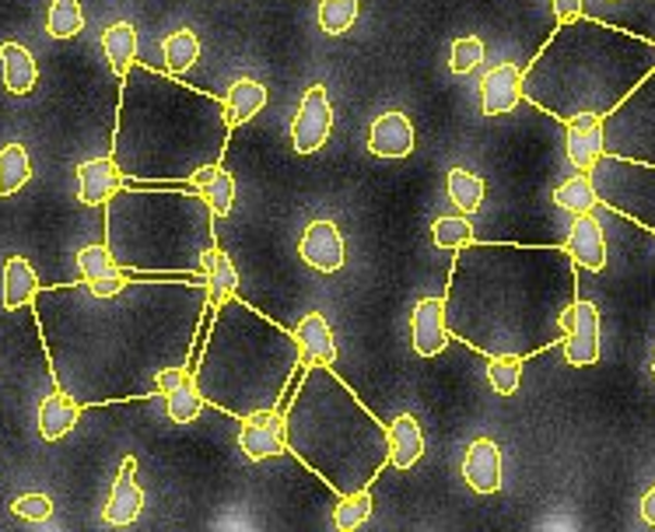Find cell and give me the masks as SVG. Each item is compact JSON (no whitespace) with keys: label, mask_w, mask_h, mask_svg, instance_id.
Listing matches in <instances>:
<instances>
[{"label":"cell","mask_w":655,"mask_h":532,"mask_svg":"<svg viewBox=\"0 0 655 532\" xmlns=\"http://www.w3.org/2000/svg\"><path fill=\"white\" fill-rule=\"evenodd\" d=\"M231 123L225 99L176 81V74L130 67L123 77L113 159L123 176L193 182L200 168L225 159Z\"/></svg>","instance_id":"3"},{"label":"cell","mask_w":655,"mask_h":532,"mask_svg":"<svg viewBox=\"0 0 655 532\" xmlns=\"http://www.w3.org/2000/svg\"><path fill=\"white\" fill-rule=\"evenodd\" d=\"M551 4H554V14H557V25L582 18V0H551Z\"/></svg>","instance_id":"45"},{"label":"cell","mask_w":655,"mask_h":532,"mask_svg":"<svg viewBox=\"0 0 655 532\" xmlns=\"http://www.w3.org/2000/svg\"><path fill=\"white\" fill-rule=\"evenodd\" d=\"M288 452L337 494L371 487L389 463V428L330 365H312L285 410Z\"/></svg>","instance_id":"5"},{"label":"cell","mask_w":655,"mask_h":532,"mask_svg":"<svg viewBox=\"0 0 655 532\" xmlns=\"http://www.w3.org/2000/svg\"><path fill=\"white\" fill-rule=\"evenodd\" d=\"M449 319L445 299H420L411 316V340L420 357H439L449 347Z\"/></svg>","instance_id":"15"},{"label":"cell","mask_w":655,"mask_h":532,"mask_svg":"<svg viewBox=\"0 0 655 532\" xmlns=\"http://www.w3.org/2000/svg\"><path fill=\"white\" fill-rule=\"evenodd\" d=\"M0 74L11 96H28L39 81V67L22 42H0Z\"/></svg>","instance_id":"25"},{"label":"cell","mask_w":655,"mask_h":532,"mask_svg":"<svg viewBox=\"0 0 655 532\" xmlns=\"http://www.w3.org/2000/svg\"><path fill=\"white\" fill-rule=\"evenodd\" d=\"M204 393L197 389V379L193 375H186V379L168 389L165 393V406H168V420H176V425H190V420H197V414L204 410Z\"/></svg>","instance_id":"34"},{"label":"cell","mask_w":655,"mask_h":532,"mask_svg":"<svg viewBox=\"0 0 655 532\" xmlns=\"http://www.w3.org/2000/svg\"><path fill=\"white\" fill-rule=\"evenodd\" d=\"M11 511L18 515V519H28V522H46L53 515V497L50 494H25L11 505Z\"/></svg>","instance_id":"43"},{"label":"cell","mask_w":655,"mask_h":532,"mask_svg":"<svg viewBox=\"0 0 655 532\" xmlns=\"http://www.w3.org/2000/svg\"><path fill=\"white\" fill-rule=\"evenodd\" d=\"M39 299V277L28 266V259L22 256H8L4 259V308H25L28 302Z\"/></svg>","instance_id":"28"},{"label":"cell","mask_w":655,"mask_h":532,"mask_svg":"<svg viewBox=\"0 0 655 532\" xmlns=\"http://www.w3.org/2000/svg\"><path fill=\"white\" fill-rule=\"evenodd\" d=\"M85 28V11L77 0H53L46 14V33L53 39H74Z\"/></svg>","instance_id":"36"},{"label":"cell","mask_w":655,"mask_h":532,"mask_svg":"<svg viewBox=\"0 0 655 532\" xmlns=\"http://www.w3.org/2000/svg\"><path fill=\"white\" fill-rule=\"evenodd\" d=\"M480 60H483V42L477 36L452 39V50H449V71L452 74H470L480 67Z\"/></svg>","instance_id":"42"},{"label":"cell","mask_w":655,"mask_h":532,"mask_svg":"<svg viewBox=\"0 0 655 532\" xmlns=\"http://www.w3.org/2000/svg\"><path fill=\"white\" fill-rule=\"evenodd\" d=\"M368 151L376 159H407L414 151V123L403 113H382L368 130Z\"/></svg>","instance_id":"21"},{"label":"cell","mask_w":655,"mask_h":532,"mask_svg":"<svg viewBox=\"0 0 655 532\" xmlns=\"http://www.w3.org/2000/svg\"><path fill=\"white\" fill-rule=\"evenodd\" d=\"M299 371L305 368L294 330L242 299H228L214 312L193 379L214 410L245 420L256 410H274Z\"/></svg>","instance_id":"6"},{"label":"cell","mask_w":655,"mask_h":532,"mask_svg":"<svg viewBox=\"0 0 655 532\" xmlns=\"http://www.w3.org/2000/svg\"><path fill=\"white\" fill-rule=\"evenodd\" d=\"M214 221L197 190H119L109 200V249L127 270L204 277V256L217 245Z\"/></svg>","instance_id":"7"},{"label":"cell","mask_w":655,"mask_h":532,"mask_svg":"<svg viewBox=\"0 0 655 532\" xmlns=\"http://www.w3.org/2000/svg\"><path fill=\"white\" fill-rule=\"evenodd\" d=\"M606 154L655 165V71L603 119Z\"/></svg>","instance_id":"9"},{"label":"cell","mask_w":655,"mask_h":532,"mask_svg":"<svg viewBox=\"0 0 655 532\" xmlns=\"http://www.w3.org/2000/svg\"><path fill=\"white\" fill-rule=\"evenodd\" d=\"M239 448L245 452V459H253V463L274 459L288 448V428H285V417H280L277 406L274 410H256L242 420Z\"/></svg>","instance_id":"12"},{"label":"cell","mask_w":655,"mask_h":532,"mask_svg":"<svg viewBox=\"0 0 655 532\" xmlns=\"http://www.w3.org/2000/svg\"><path fill=\"white\" fill-rule=\"evenodd\" d=\"M67 308H46L60 389L81 403L144 400L159 393V371L190 368L193 340L207 312V280H127L113 299L88 284L64 291Z\"/></svg>","instance_id":"1"},{"label":"cell","mask_w":655,"mask_h":532,"mask_svg":"<svg viewBox=\"0 0 655 532\" xmlns=\"http://www.w3.org/2000/svg\"><path fill=\"white\" fill-rule=\"evenodd\" d=\"M445 190H449V200L456 203L463 214H477L483 207V179L470 168H449Z\"/></svg>","instance_id":"32"},{"label":"cell","mask_w":655,"mask_h":532,"mask_svg":"<svg viewBox=\"0 0 655 532\" xmlns=\"http://www.w3.org/2000/svg\"><path fill=\"white\" fill-rule=\"evenodd\" d=\"M368 515H371V494H368V487L351 491V494H340V505L333 511V525L340 532H351L357 525H365Z\"/></svg>","instance_id":"40"},{"label":"cell","mask_w":655,"mask_h":532,"mask_svg":"<svg viewBox=\"0 0 655 532\" xmlns=\"http://www.w3.org/2000/svg\"><path fill=\"white\" fill-rule=\"evenodd\" d=\"M655 71V42L603 22H565L522 71V99L560 123L614 109Z\"/></svg>","instance_id":"4"},{"label":"cell","mask_w":655,"mask_h":532,"mask_svg":"<svg viewBox=\"0 0 655 532\" xmlns=\"http://www.w3.org/2000/svg\"><path fill=\"white\" fill-rule=\"evenodd\" d=\"M77 417H81V406L77 400L67 393V389H56L53 396H46L39 403V434L46 442H56V438H64L74 431Z\"/></svg>","instance_id":"26"},{"label":"cell","mask_w":655,"mask_h":532,"mask_svg":"<svg viewBox=\"0 0 655 532\" xmlns=\"http://www.w3.org/2000/svg\"><path fill=\"white\" fill-rule=\"evenodd\" d=\"M119 190H123V168L113 154L77 165V200L88 203V207H102Z\"/></svg>","instance_id":"17"},{"label":"cell","mask_w":655,"mask_h":532,"mask_svg":"<svg viewBox=\"0 0 655 532\" xmlns=\"http://www.w3.org/2000/svg\"><path fill=\"white\" fill-rule=\"evenodd\" d=\"M299 256L319 274H337L344 266V231H340L333 221H308L302 242H299Z\"/></svg>","instance_id":"14"},{"label":"cell","mask_w":655,"mask_h":532,"mask_svg":"<svg viewBox=\"0 0 655 532\" xmlns=\"http://www.w3.org/2000/svg\"><path fill=\"white\" fill-rule=\"evenodd\" d=\"M144 511V491L137 483V459L127 456L119 466V477L113 483V494H109V505H105V522L109 525H130L140 519Z\"/></svg>","instance_id":"19"},{"label":"cell","mask_w":655,"mask_h":532,"mask_svg":"<svg viewBox=\"0 0 655 532\" xmlns=\"http://www.w3.org/2000/svg\"><path fill=\"white\" fill-rule=\"evenodd\" d=\"M565 362L571 368L600 362V312L585 299H575L565 312Z\"/></svg>","instance_id":"11"},{"label":"cell","mask_w":655,"mask_h":532,"mask_svg":"<svg viewBox=\"0 0 655 532\" xmlns=\"http://www.w3.org/2000/svg\"><path fill=\"white\" fill-rule=\"evenodd\" d=\"M162 56H165V71L168 74H182L190 71L200 60V39L193 28H179L165 42H162Z\"/></svg>","instance_id":"35"},{"label":"cell","mask_w":655,"mask_h":532,"mask_svg":"<svg viewBox=\"0 0 655 532\" xmlns=\"http://www.w3.org/2000/svg\"><path fill=\"white\" fill-rule=\"evenodd\" d=\"M565 127H568V134H565V154H568V162L579 168V172H592V168H596V162L606 154L603 116L582 113V116H571Z\"/></svg>","instance_id":"13"},{"label":"cell","mask_w":655,"mask_h":532,"mask_svg":"<svg viewBox=\"0 0 655 532\" xmlns=\"http://www.w3.org/2000/svg\"><path fill=\"white\" fill-rule=\"evenodd\" d=\"M204 280H207V312H217L239 291V270L222 245H214L204 256Z\"/></svg>","instance_id":"24"},{"label":"cell","mask_w":655,"mask_h":532,"mask_svg":"<svg viewBox=\"0 0 655 532\" xmlns=\"http://www.w3.org/2000/svg\"><path fill=\"white\" fill-rule=\"evenodd\" d=\"M554 203L560 211H571V214H592V207L600 203L596 182H592L589 172H579V176H571V179H565L557 186Z\"/></svg>","instance_id":"31"},{"label":"cell","mask_w":655,"mask_h":532,"mask_svg":"<svg viewBox=\"0 0 655 532\" xmlns=\"http://www.w3.org/2000/svg\"><path fill=\"white\" fill-rule=\"evenodd\" d=\"M357 22V0H319V28L326 36H344Z\"/></svg>","instance_id":"41"},{"label":"cell","mask_w":655,"mask_h":532,"mask_svg":"<svg viewBox=\"0 0 655 532\" xmlns=\"http://www.w3.org/2000/svg\"><path fill=\"white\" fill-rule=\"evenodd\" d=\"M431 239L439 249H445V253H459L463 245L474 242V225H470V214H456V217H439L431 228Z\"/></svg>","instance_id":"37"},{"label":"cell","mask_w":655,"mask_h":532,"mask_svg":"<svg viewBox=\"0 0 655 532\" xmlns=\"http://www.w3.org/2000/svg\"><path fill=\"white\" fill-rule=\"evenodd\" d=\"M522 102V71L516 64H497L480 77V113L505 116Z\"/></svg>","instance_id":"16"},{"label":"cell","mask_w":655,"mask_h":532,"mask_svg":"<svg viewBox=\"0 0 655 532\" xmlns=\"http://www.w3.org/2000/svg\"><path fill=\"white\" fill-rule=\"evenodd\" d=\"M642 519L648 522V525H655V483L645 491V497H642Z\"/></svg>","instance_id":"47"},{"label":"cell","mask_w":655,"mask_h":532,"mask_svg":"<svg viewBox=\"0 0 655 532\" xmlns=\"http://www.w3.org/2000/svg\"><path fill=\"white\" fill-rule=\"evenodd\" d=\"M190 186L211 203V211H214L217 217H228L231 207H236V179H231V172H228L222 162L200 168Z\"/></svg>","instance_id":"27"},{"label":"cell","mask_w":655,"mask_h":532,"mask_svg":"<svg viewBox=\"0 0 655 532\" xmlns=\"http://www.w3.org/2000/svg\"><path fill=\"white\" fill-rule=\"evenodd\" d=\"M425 456V431L414 414H400L389 425V463L396 469H414Z\"/></svg>","instance_id":"23"},{"label":"cell","mask_w":655,"mask_h":532,"mask_svg":"<svg viewBox=\"0 0 655 532\" xmlns=\"http://www.w3.org/2000/svg\"><path fill=\"white\" fill-rule=\"evenodd\" d=\"M575 266L560 245H463L445 284L449 333L483 357H533L554 347L579 299Z\"/></svg>","instance_id":"2"},{"label":"cell","mask_w":655,"mask_h":532,"mask_svg":"<svg viewBox=\"0 0 655 532\" xmlns=\"http://www.w3.org/2000/svg\"><path fill=\"white\" fill-rule=\"evenodd\" d=\"M589 176L596 182L600 203H606L614 214H623L655 231V165L652 162L603 154Z\"/></svg>","instance_id":"8"},{"label":"cell","mask_w":655,"mask_h":532,"mask_svg":"<svg viewBox=\"0 0 655 532\" xmlns=\"http://www.w3.org/2000/svg\"><path fill=\"white\" fill-rule=\"evenodd\" d=\"M522 362L526 357H488V382L497 396H516L522 382Z\"/></svg>","instance_id":"39"},{"label":"cell","mask_w":655,"mask_h":532,"mask_svg":"<svg viewBox=\"0 0 655 532\" xmlns=\"http://www.w3.org/2000/svg\"><path fill=\"white\" fill-rule=\"evenodd\" d=\"M294 340H299L302 347V368L337 362V340L323 312H308V316L294 326Z\"/></svg>","instance_id":"22"},{"label":"cell","mask_w":655,"mask_h":532,"mask_svg":"<svg viewBox=\"0 0 655 532\" xmlns=\"http://www.w3.org/2000/svg\"><path fill=\"white\" fill-rule=\"evenodd\" d=\"M77 270L85 280H105V277H123V266L116 263L109 245H85L77 253Z\"/></svg>","instance_id":"38"},{"label":"cell","mask_w":655,"mask_h":532,"mask_svg":"<svg viewBox=\"0 0 655 532\" xmlns=\"http://www.w3.org/2000/svg\"><path fill=\"white\" fill-rule=\"evenodd\" d=\"M263 109H267V88H263L260 81H253V77H239V81L228 88L225 113H228L231 127H239V123L260 116Z\"/></svg>","instance_id":"29"},{"label":"cell","mask_w":655,"mask_h":532,"mask_svg":"<svg viewBox=\"0 0 655 532\" xmlns=\"http://www.w3.org/2000/svg\"><path fill=\"white\" fill-rule=\"evenodd\" d=\"M91 294H99V299H113L123 288H127V277H105V280H85Z\"/></svg>","instance_id":"44"},{"label":"cell","mask_w":655,"mask_h":532,"mask_svg":"<svg viewBox=\"0 0 655 532\" xmlns=\"http://www.w3.org/2000/svg\"><path fill=\"white\" fill-rule=\"evenodd\" d=\"M330 130H333L330 96H326L323 85H312L299 102V113L291 119V148L299 154H316L330 140Z\"/></svg>","instance_id":"10"},{"label":"cell","mask_w":655,"mask_h":532,"mask_svg":"<svg viewBox=\"0 0 655 532\" xmlns=\"http://www.w3.org/2000/svg\"><path fill=\"white\" fill-rule=\"evenodd\" d=\"M565 249L571 253V259L582 266V270H603L606 266V235L603 225L592 214H575V225L568 228Z\"/></svg>","instance_id":"20"},{"label":"cell","mask_w":655,"mask_h":532,"mask_svg":"<svg viewBox=\"0 0 655 532\" xmlns=\"http://www.w3.org/2000/svg\"><path fill=\"white\" fill-rule=\"evenodd\" d=\"M102 50H105V60H109V67H113V74L119 77H127V71L134 67V60H137V33H134V25L130 22H113L102 33Z\"/></svg>","instance_id":"30"},{"label":"cell","mask_w":655,"mask_h":532,"mask_svg":"<svg viewBox=\"0 0 655 532\" xmlns=\"http://www.w3.org/2000/svg\"><path fill=\"white\" fill-rule=\"evenodd\" d=\"M33 179V162L22 144L0 148V197H14L22 186Z\"/></svg>","instance_id":"33"},{"label":"cell","mask_w":655,"mask_h":532,"mask_svg":"<svg viewBox=\"0 0 655 532\" xmlns=\"http://www.w3.org/2000/svg\"><path fill=\"white\" fill-rule=\"evenodd\" d=\"M186 375H193L190 368H165V371H159V396H165L168 389H176Z\"/></svg>","instance_id":"46"},{"label":"cell","mask_w":655,"mask_h":532,"mask_svg":"<svg viewBox=\"0 0 655 532\" xmlns=\"http://www.w3.org/2000/svg\"><path fill=\"white\" fill-rule=\"evenodd\" d=\"M463 480L470 483L477 494L502 491V448H497L494 438H477V442H470L463 459Z\"/></svg>","instance_id":"18"},{"label":"cell","mask_w":655,"mask_h":532,"mask_svg":"<svg viewBox=\"0 0 655 532\" xmlns=\"http://www.w3.org/2000/svg\"><path fill=\"white\" fill-rule=\"evenodd\" d=\"M652 375H655V354H652Z\"/></svg>","instance_id":"48"}]
</instances>
